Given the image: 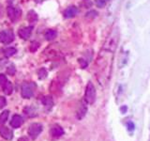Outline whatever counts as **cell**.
I'll return each instance as SVG.
<instances>
[{"instance_id": "1", "label": "cell", "mask_w": 150, "mask_h": 141, "mask_svg": "<svg viewBox=\"0 0 150 141\" xmlns=\"http://www.w3.org/2000/svg\"><path fill=\"white\" fill-rule=\"evenodd\" d=\"M84 100H86L87 103H90V105H92L96 100V88L91 82H89L86 86V94H84Z\"/></svg>"}, {"instance_id": "2", "label": "cell", "mask_w": 150, "mask_h": 141, "mask_svg": "<svg viewBox=\"0 0 150 141\" xmlns=\"http://www.w3.org/2000/svg\"><path fill=\"white\" fill-rule=\"evenodd\" d=\"M36 84L30 82V83H23L22 85V97L25 99H29L34 94V89L36 88Z\"/></svg>"}, {"instance_id": "3", "label": "cell", "mask_w": 150, "mask_h": 141, "mask_svg": "<svg viewBox=\"0 0 150 141\" xmlns=\"http://www.w3.org/2000/svg\"><path fill=\"white\" fill-rule=\"evenodd\" d=\"M42 129H43V127H42V125L40 123L35 122V123H32L29 126V129H28V135H29V136L32 139H36L42 132Z\"/></svg>"}, {"instance_id": "4", "label": "cell", "mask_w": 150, "mask_h": 141, "mask_svg": "<svg viewBox=\"0 0 150 141\" xmlns=\"http://www.w3.org/2000/svg\"><path fill=\"white\" fill-rule=\"evenodd\" d=\"M14 40V34L12 30H2L0 32V41L4 44H8Z\"/></svg>"}, {"instance_id": "5", "label": "cell", "mask_w": 150, "mask_h": 141, "mask_svg": "<svg viewBox=\"0 0 150 141\" xmlns=\"http://www.w3.org/2000/svg\"><path fill=\"white\" fill-rule=\"evenodd\" d=\"M7 12H8V16L11 19V21L15 22L17 19L21 16V9H17V8H13L11 6H8L7 9Z\"/></svg>"}, {"instance_id": "6", "label": "cell", "mask_w": 150, "mask_h": 141, "mask_svg": "<svg viewBox=\"0 0 150 141\" xmlns=\"http://www.w3.org/2000/svg\"><path fill=\"white\" fill-rule=\"evenodd\" d=\"M32 30H33V26H25V27L21 28V29H19L18 34L23 40H27L30 38L32 34Z\"/></svg>"}, {"instance_id": "7", "label": "cell", "mask_w": 150, "mask_h": 141, "mask_svg": "<svg viewBox=\"0 0 150 141\" xmlns=\"http://www.w3.org/2000/svg\"><path fill=\"white\" fill-rule=\"evenodd\" d=\"M0 135L2 136L3 138H5L6 140H11L13 137V134L12 131L8 128L6 126H2L0 127Z\"/></svg>"}, {"instance_id": "8", "label": "cell", "mask_w": 150, "mask_h": 141, "mask_svg": "<svg viewBox=\"0 0 150 141\" xmlns=\"http://www.w3.org/2000/svg\"><path fill=\"white\" fill-rule=\"evenodd\" d=\"M50 133H51V135L53 136V137H59V136L64 135V130L61 126L54 125V126L52 127Z\"/></svg>"}, {"instance_id": "9", "label": "cell", "mask_w": 150, "mask_h": 141, "mask_svg": "<svg viewBox=\"0 0 150 141\" xmlns=\"http://www.w3.org/2000/svg\"><path fill=\"white\" fill-rule=\"evenodd\" d=\"M78 13V9L75 6L69 7L66 11H64V17L65 18H72L76 16Z\"/></svg>"}, {"instance_id": "10", "label": "cell", "mask_w": 150, "mask_h": 141, "mask_svg": "<svg viewBox=\"0 0 150 141\" xmlns=\"http://www.w3.org/2000/svg\"><path fill=\"white\" fill-rule=\"evenodd\" d=\"M23 120L20 115H14L11 119V125L12 128H18V127H20L23 124Z\"/></svg>"}, {"instance_id": "11", "label": "cell", "mask_w": 150, "mask_h": 141, "mask_svg": "<svg viewBox=\"0 0 150 141\" xmlns=\"http://www.w3.org/2000/svg\"><path fill=\"white\" fill-rule=\"evenodd\" d=\"M41 103L42 105H44V107L46 108L47 111H49L52 109V107H53L54 105V101H53V98H52L51 96H45L42 98L41 100Z\"/></svg>"}, {"instance_id": "12", "label": "cell", "mask_w": 150, "mask_h": 141, "mask_svg": "<svg viewBox=\"0 0 150 141\" xmlns=\"http://www.w3.org/2000/svg\"><path fill=\"white\" fill-rule=\"evenodd\" d=\"M86 112H87V107L86 105V103H81V105L79 106L78 110H77V118L79 120L83 119V118L86 116Z\"/></svg>"}, {"instance_id": "13", "label": "cell", "mask_w": 150, "mask_h": 141, "mask_svg": "<svg viewBox=\"0 0 150 141\" xmlns=\"http://www.w3.org/2000/svg\"><path fill=\"white\" fill-rule=\"evenodd\" d=\"M3 91L6 95H11L13 91V86H12V83L7 81L3 85Z\"/></svg>"}, {"instance_id": "14", "label": "cell", "mask_w": 150, "mask_h": 141, "mask_svg": "<svg viewBox=\"0 0 150 141\" xmlns=\"http://www.w3.org/2000/svg\"><path fill=\"white\" fill-rule=\"evenodd\" d=\"M56 36H57V33H56L55 30L53 29H48L44 34V38L47 41H53L55 39Z\"/></svg>"}, {"instance_id": "15", "label": "cell", "mask_w": 150, "mask_h": 141, "mask_svg": "<svg viewBox=\"0 0 150 141\" xmlns=\"http://www.w3.org/2000/svg\"><path fill=\"white\" fill-rule=\"evenodd\" d=\"M17 52V50L14 48V47H8V48L4 50V55L7 58H9V56H12L13 55H15V53Z\"/></svg>"}, {"instance_id": "16", "label": "cell", "mask_w": 150, "mask_h": 141, "mask_svg": "<svg viewBox=\"0 0 150 141\" xmlns=\"http://www.w3.org/2000/svg\"><path fill=\"white\" fill-rule=\"evenodd\" d=\"M27 20L30 23H35L38 20V15L34 11H30L27 14Z\"/></svg>"}, {"instance_id": "17", "label": "cell", "mask_w": 150, "mask_h": 141, "mask_svg": "<svg viewBox=\"0 0 150 141\" xmlns=\"http://www.w3.org/2000/svg\"><path fill=\"white\" fill-rule=\"evenodd\" d=\"M8 113L9 112L8 110H6V111H4V112L1 113V115H0V123H1V124L5 123V122L7 121L8 118Z\"/></svg>"}, {"instance_id": "18", "label": "cell", "mask_w": 150, "mask_h": 141, "mask_svg": "<svg viewBox=\"0 0 150 141\" xmlns=\"http://www.w3.org/2000/svg\"><path fill=\"white\" fill-rule=\"evenodd\" d=\"M38 75H39V78L41 79H44L47 76V70L44 68H41L39 72H38Z\"/></svg>"}, {"instance_id": "19", "label": "cell", "mask_w": 150, "mask_h": 141, "mask_svg": "<svg viewBox=\"0 0 150 141\" xmlns=\"http://www.w3.org/2000/svg\"><path fill=\"white\" fill-rule=\"evenodd\" d=\"M16 73V69L14 67V65H9L7 68V73L9 75H14Z\"/></svg>"}, {"instance_id": "20", "label": "cell", "mask_w": 150, "mask_h": 141, "mask_svg": "<svg viewBox=\"0 0 150 141\" xmlns=\"http://www.w3.org/2000/svg\"><path fill=\"white\" fill-rule=\"evenodd\" d=\"M110 0H96V5L98 8H103Z\"/></svg>"}, {"instance_id": "21", "label": "cell", "mask_w": 150, "mask_h": 141, "mask_svg": "<svg viewBox=\"0 0 150 141\" xmlns=\"http://www.w3.org/2000/svg\"><path fill=\"white\" fill-rule=\"evenodd\" d=\"M39 46H40V43H39V42H36V41L32 42L31 45H30V50H31L32 52H35V51H37L38 48H39Z\"/></svg>"}, {"instance_id": "22", "label": "cell", "mask_w": 150, "mask_h": 141, "mask_svg": "<svg viewBox=\"0 0 150 141\" xmlns=\"http://www.w3.org/2000/svg\"><path fill=\"white\" fill-rule=\"evenodd\" d=\"M8 81L7 77L5 74H0V86H3V85Z\"/></svg>"}, {"instance_id": "23", "label": "cell", "mask_w": 150, "mask_h": 141, "mask_svg": "<svg viewBox=\"0 0 150 141\" xmlns=\"http://www.w3.org/2000/svg\"><path fill=\"white\" fill-rule=\"evenodd\" d=\"M6 103H7L6 99L2 96H0V109H2V108L6 105Z\"/></svg>"}, {"instance_id": "24", "label": "cell", "mask_w": 150, "mask_h": 141, "mask_svg": "<svg viewBox=\"0 0 150 141\" xmlns=\"http://www.w3.org/2000/svg\"><path fill=\"white\" fill-rule=\"evenodd\" d=\"M34 1H35L36 3H41V2L45 1V0H34Z\"/></svg>"}, {"instance_id": "25", "label": "cell", "mask_w": 150, "mask_h": 141, "mask_svg": "<svg viewBox=\"0 0 150 141\" xmlns=\"http://www.w3.org/2000/svg\"><path fill=\"white\" fill-rule=\"evenodd\" d=\"M7 1L9 3V4H12L13 3V1H14V0H7Z\"/></svg>"}, {"instance_id": "26", "label": "cell", "mask_w": 150, "mask_h": 141, "mask_svg": "<svg viewBox=\"0 0 150 141\" xmlns=\"http://www.w3.org/2000/svg\"><path fill=\"white\" fill-rule=\"evenodd\" d=\"M18 141H26V140H25V138H20V139H19Z\"/></svg>"}]
</instances>
